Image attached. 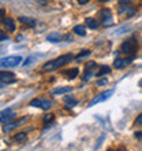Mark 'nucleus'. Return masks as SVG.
I'll use <instances>...</instances> for the list:
<instances>
[{
	"label": "nucleus",
	"mask_w": 142,
	"mask_h": 151,
	"mask_svg": "<svg viewBox=\"0 0 142 151\" xmlns=\"http://www.w3.org/2000/svg\"><path fill=\"white\" fill-rule=\"evenodd\" d=\"M72 58H74L72 54H66V55L59 56L58 59L49 60V62H47V63L43 66V72H53V70H58V69H60L62 66H64V65H67L68 62H71Z\"/></svg>",
	"instance_id": "f257e3e1"
},
{
	"label": "nucleus",
	"mask_w": 142,
	"mask_h": 151,
	"mask_svg": "<svg viewBox=\"0 0 142 151\" xmlns=\"http://www.w3.org/2000/svg\"><path fill=\"white\" fill-rule=\"evenodd\" d=\"M22 63V56L21 55H12L7 56L1 59V69H8V68H15L18 65Z\"/></svg>",
	"instance_id": "f03ea898"
},
{
	"label": "nucleus",
	"mask_w": 142,
	"mask_h": 151,
	"mask_svg": "<svg viewBox=\"0 0 142 151\" xmlns=\"http://www.w3.org/2000/svg\"><path fill=\"white\" fill-rule=\"evenodd\" d=\"M122 52L127 54V55H134L137 52V41H135V39H130L124 41L122 44Z\"/></svg>",
	"instance_id": "7ed1b4c3"
},
{
	"label": "nucleus",
	"mask_w": 142,
	"mask_h": 151,
	"mask_svg": "<svg viewBox=\"0 0 142 151\" xmlns=\"http://www.w3.org/2000/svg\"><path fill=\"white\" fill-rule=\"evenodd\" d=\"M115 93V91L114 89H108V91H104V92H101L100 95H97L94 98V99L92 100L90 103H89V107H93L94 104H97V103H101V102H105V100H108L111 98V96Z\"/></svg>",
	"instance_id": "20e7f679"
},
{
	"label": "nucleus",
	"mask_w": 142,
	"mask_h": 151,
	"mask_svg": "<svg viewBox=\"0 0 142 151\" xmlns=\"http://www.w3.org/2000/svg\"><path fill=\"white\" fill-rule=\"evenodd\" d=\"M30 106L33 107H38L41 110H49L52 107V102L48 99H44V98H38V99H33L30 102Z\"/></svg>",
	"instance_id": "39448f33"
},
{
	"label": "nucleus",
	"mask_w": 142,
	"mask_h": 151,
	"mask_svg": "<svg viewBox=\"0 0 142 151\" xmlns=\"http://www.w3.org/2000/svg\"><path fill=\"white\" fill-rule=\"evenodd\" d=\"M26 119H28V117H22V118L18 119V121H11V122L3 124V132H4V133H10V132L14 131L15 128L21 127V125H22Z\"/></svg>",
	"instance_id": "423d86ee"
},
{
	"label": "nucleus",
	"mask_w": 142,
	"mask_h": 151,
	"mask_svg": "<svg viewBox=\"0 0 142 151\" xmlns=\"http://www.w3.org/2000/svg\"><path fill=\"white\" fill-rule=\"evenodd\" d=\"M133 60H134L133 56H130L129 59H120V58H118V59L114 60V66H115V69H123V68H126V66H129Z\"/></svg>",
	"instance_id": "0eeeda50"
},
{
	"label": "nucleus",
	"mask_w": 142,
	"mask_h": 151,
	"mask_svg": "<svg viewBox=\"0 0 142 151\" xmlns=\"http://www.w3.org/2000/svg\"><path fill=\"white\" fill-rule=\"evenodd\" d=\"M15 113H12L10 109H7V110H3L1 111V115H0V122L1 124H6L8 122V121H11L14 117H15Z\"/></svg>",
	"instance_id": "6e6552de"
},
{
	"label": "nucleus",
	"mask_w": 142,
	"mask_h": 151,
	"mask_svg": "<svg viewBox=\"0 0 142 151\" xmlns=\"http://www.w3.org/2000/svg\"><path fill=\"white\" fill-rule=\"evenodd\" d=\"M1 24L4 25V28L7 29L8 32H15V22H14V19H11V18H3L1 19Z\"/></svg>",
	"instance_id": "1a4fd4ad"
},
{
	"label": "nucleus",
	"mask_w": 142,
	"mask_h": 151,
	"mask_svg": "<svg viewBox=\"0 0 142 151\" xmlns=\"http://www.w3.org/2000/svg\"><path fill=\"white\" fill-rule=\"evenodd\" d=\"M18 19H19L21 24L26 25V26H30V28H33V26L37 25V21L33 19V18H29V17H19Z\"/></svg>",
	"instance_id": "9d476101"
},
{
	"label": "nucleus",
	"mask_w": 142,
	"mask_h": 151,
	"mask_svg": "<svg viewBox=\"0 0 142 151\" xmlns=\"http://www.w3.org/2000/svg\"><path fill=\"white\" fill-rule=\"evenodd\" d=\"M62 35L60 33H58V32H53V33H51L49 36L47 37V40L48 41H51V43H59V41H62Z\"/></svg>",
	"instance_id": "9b49d317"
},
{
	"label": "nucleus",
	"mask_w": 142,
	"mask_h": 151,
	"mask_svg": "<svg viewBox=\"0 0 142 151\" xmlns=\"http://www.w3.org/2000/svg\"><path fill=\"white\" fill-rule=\"evenodd\" d=\"M85 25H86L89 29H92V30L99 29V24H97L96 19H93V18H86V19H85Z\"/></svg>",
	"instance_id": "f8f14e48"
},
{
	"label": "nucleus",
	"mask_w": 142,
	"mask_h": 151,
	"mask_svg": "<svg viewBox=\"0 0 142 151\" xmlns=\"http://www.w3.org/2000/svg\"><path fill=\"white\" fill-rule=\"evenodd\" d=\"M72 91L71 87H60V88H56L52 91V95H63V93H67V92Z\"/></svg>",
	"instance_id": "ddd939ff"
},
{
	"label": "nucleus",
	"mask_w": 142,
	"mask_h": 151,
	"mask_svg": "<svg viewBox=\"0 0 142 151\" xmlns=\"http://www.w3.org/2000/svg\"><path fill=\"white\" fill-rule=\"evenodd\" d=\"M15 77V74L14 73H11V72H1L0 73V80H1V83H4V81H7V80H10V78H14Z\"/></svg>",
	"instance_id": "4468645a"
},
{
	"label": "nucleus",
	"mask_w": 142,
	"mask_h": 151,
	"mask_svg": "<svg viewBox=\"0 0 142 151\" xmlns=\"http://www.w3.org/2000/svg\"><path fill=\"white\" fill-rule=\"evenodd\" d=\"M119 14H127L129 17H131V15H134L135 14V10L134 8H129V7L122 6V7L119 8Z\"/></svg>",
	"instance_id": "2eb2a0df"
},
{
	"label": "nucleus",
	"mask_w": 142,
	"mask_h": 151,
	"mask_svg": "<svg viewBox=\"0 0 142 151\" xmlns=\"http://www.w3.org/2000/svg\"><path fill=\"white\" fill-rule=\"evenodd\" d=\"M74 33L83 37V36H86V29H85L83 25H77V26H74Z\"/></svg>",
	"instance_id": "dca6fc26"
},
{
	"label": "nucleus",
	"mask_w": 142,
	"mask_h": 151,
	"mask_svg": "<svg viewBox=\"0 0 142 151\" xmlns=\"http://www.w3.org/2000/svg\"><path fill=\"white\" fill-rule=\"evenodd\" d=\"M26 139H28V135L25 132H19V133H16L14 136V140L18 142V143H23V142H26Z\"/></svg>",
	"instance_id": "f3484780"
},
{
	"label": "nucleus",
	"mask_w": 142,
	"mask_h": 151,
	"mask_svg": "<svg viewBox=\"0 0 142 151\" xmlns=\"http://www.w3.org/2000/svg\"><path fill=\"white\" fill-rule=\"evenodd\" d=\"M64 102H67L66 109H68V110H70V109H72V107H75V106L78 104V102H77L75 99H72V98H66V99H64Z\"/></svg>",
	"instance_id": "a211bd4d"
},
{
	"label": "nucleus",
	"mask_w": 142,
	"mask_h": 151,
	"mask_svg": "<svg viewBox=\"0 0 142 151\" xmlns=\"http://www.w3.org/2000/svg\"><path fill=\"white\" fill-rule=\"evenodd\" d=\"M78 73H79V70L77 68L75 69H71L70 72H64V74H68V77H70V80H74L77 76H78Z\"/></svg>",
	"instance_id": "6ab92c4d"
},
{
	"label": "nucleus",
	"mask_w": 142,
	"mask_h": 151,
	"mask_svg": "<svg viewBox=\"0 0 142 151\" xmlns=\"http://www.w3.org/2000/svg\"><path fill=\"white\" fill-rule=\"evenodd\" d=\"M53 119H55V115L52 114V113H47V114L44 115L43 121H44V124H48V122H52Z\"/></svg>",
	"instance_id": "aec40b11"
},
{
	"label": "nucleus",
	"mask_w": 142,
	"mask_h": 151,
	"mask_svg": "<svg viewBox=\"0 0 142 151\" xmlns=\"http://www.w3.org/2000/svg\"><path fill=\"white\" fill-rule=\"evenodd\" d=\"M108 73H111L109 66H103V68H101V70L97 73V77H103L104 74H108Z\"/></svg>",
	"instance_id": "412c9836"
},
{
	"label": "nucleus",
	"mask_w": 142,
	"mask_h": 151,
	"mask_svg": "<svg viewBox=\"0 0 142 151\" xmlns=\"http://www.w3.org/2000/svg\"><path fill=\"white\" fill-rule=\"evenodd\" d=\"M94 68H97V65H96V62H93V60H90V62H87V63L85 65V70H86V72H90V70H93Z\"/></svg>",
	"instance_id": "4be33fe9"
},
{
	"label": "nucleus",
	"mask_w": 142,
	"mask_h": 151,
	"mask_svg": "<svg viewBox=\"0 0 142 151\" xmlns=\"http://www.w3.org/2000/svg\"><path fill=\"white\" fill-rule=\"evenodd\" d=\"M100 17L101 18H108V17H111V11H109V8H104V10H100Z\"/></svg>",
	"instance_id": "5701e85b"
},
{
	"label": "nucleus",
	"mask_w": 142,
	"mask_h": 151,
	"mask_svg": "<svg viewBox=\"0 0 142 151\" xmlns=\"http://www.w3.org/2000/svg\"><path fill=\"white\" fill-rule=\"evenodd\" d=\"M87 55H90V51H82V52H79L78 55H77V60H81V58H83V56H87Z\"/></svg>",
	"instance_id": "b1692460"
},
{
	"label": "nucleus",
	"mask_w": 142,
	"mask_h": 151,
	"mask_svg": "<svg viewBox=\"0 0 142 151\" xmlns=\"http://www.w3.org/2000/svg\"><path fill=\"white\" fill-rule=\"evenodd\" d=\"M111 22H112V17H108V18H104V19H103V25H104V26H109Z\"/></svg>",
	"instance_id": "393cba45"
},
{
	"label": "nucleus",
	"mask_w": 142,
	"mask_h": 151,
	"mask_svg": "<svg viewBox=\"0 0 142 151\" xmlns=\"http://www.w3.org/2000/svg\"><path fill=\"white\" fill-rule=\"evenodd\" d=\"M34 60H36V58H34V56H30V59H26V60H25V62H23V66H28V65L33 63Z\"/></svg>",
	"instance_id": "a878e982"
},
{
	"label": "nucleus",
	"mask_w": 142,
	"mask_h": 151,
	"mask_svg": "<svg viewBox=\"0 0 142 151\" xmlns=\"http://www.w3.org/2000/svg\"><path fill=\"white\" fill-rule=\"evenodd\" d=\"M135 124H137V125H142V113L135 118Z\"/></svg>",
	"instance_id": "bb28decb"
},
{
	"label": "nucleus",
	"mask_w": 142,
	"mask_h": 151,
	"mask_svg": "<svg viewBox=\"0 0 142 151\" xmlns=\"http://www.w3.org/2000/svg\"><path fill=\"white\" fill-rule=\"evenodd\" d=\"M130 1H131V0H120V1H119V4H120V6H129V4H130Z\"/></svg>",
	"instance_id": "cd10ccee"
},
{
	"label": "nucleus",
	"mask_w": 142,
	"mask_h": 151,
	"mask_svg": "<svg viewBox=\"0 0 142 151\" xmlns=\"http://www.w3.org/2000/svg\"><path fill=\"white\" fill-rule=\"evenodd\" d=\"M107 84V80L104 78V80H100V81H97V85H99V87H103V85H105Z\"/></svg>",
	"instance_id": "c85d7f7f"
},
{
	"label": "nucleus",
	"mask_w": 142,
	"mask_h": 151,
	"mask_svg": "<svg viewBox=\"0 0 142 151\" xmlns=\"http://www.w3.org/2000/svg\"><path fill=\"white\" fill-rule=\"evenodd\" d=\"M8 37L6 36V33L4 32H0V40H1V41H4V40H7Z\"/></svg>",
	"instance_id": "c756f323"
},
{
	"label": "nucleus",
	"mask_w": 142,
	"mask_h": 151,
	"mask_svg": "<svg viewBox=\"0 0 142 151\" xmlns=\"http://www.w3.org/2000/svg\"><path fill=\"white\" fill-rule=\"evenodd\" d=\"M134 135H135V137H138V139H142V132H135Z\"/></svg>",
	"instance_id": "7c9ffc66"
},
{
	"label": "nucleus",
	"mask_w": 142,
	"mask_h": 151,
	"mask_svg": "<svg viewBox=\"0 0 142 151\" xmlns=\"http://www.w3.org/2000/svg\"><path fill=\"white\" fill-rule=\"evenodd\" d=\"M77 1H78L79 4H86V3H89L90 0H77Z\"/></svg>",
	"instance_id": "2f4dec72"
},
{
	"label": "nucleus",
	"mask_w": 142,
	"mask_h": 151,
	"mask_svg": "<svg viewBox=\"0 0 142 151\" xmlns=\"http://www.w3.org/2000/svg\"><path fill=\"white\" fill-rule=\"evenodd\" d=\"M66 40H67V41H70V40H72V37H71V35H66Z\"/></svg>",
	"instance_id": "473e14b6"
},
{
	"label": "nucleus",
	"mask_w": 142,
	"mask_h": 151,
	"mask_svg": "<svg viewBox=\"0 0 142 151\" xmlns=\"http://www.w3.org/2000/svg\"><path fill=\"white\" fill-rule=\"evenodd\" d=\"M138 85H139V87H141V88H142V78H141V80H139V83H138Z\"/></svg>",
	"instance_id": "72a5a7b5"
},
{
	"label": "nucleus",
	"mask_w": 142,
	"mask_h": 151,
	"mask_svg": "<svg viewBox=\"0 0 142 151\" xmlns=\"http://www.w3.org/2000/svg\"><path fill=\"white\" fill-rule=\"evenodd\" d=\"M99 1H108V0H99Z\"/></svg>",
	"instance_id": "f704fd0d"
}]
</instances>
